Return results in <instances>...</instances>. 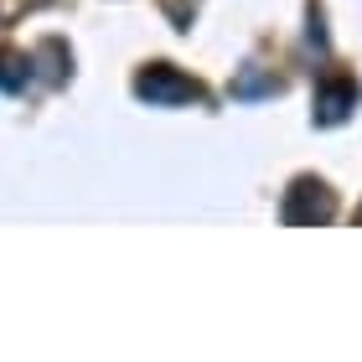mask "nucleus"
<instances>
[{
	"instance_id": "nucleus-1",
	"label": "nucleus",
	"mask_w": 362,
	"mask_h": 362,
	"mask_svg": "<svg viewBox=\"0 0 362 362\" xmlns=\"http://www.w3.org/2000/svg\"><path fill=\"white\" fill-rule=\"evenodd\" d=\"M135 93L145 98L151 109H176V104H202V88L192 83L181 68H166V62H156V68H145L135 78Z\"/></svg>"
},
{
	"instance_id": "nucleus-4",
	"label": "nucleus",
	"mask_w": 362,
	"mask_h": 362,
	"mask_svg": "<svg viewBox=\"0 0 362 362\" xmlns=\"http://www.w3.org/2000/svg\"><path fill=\"white\" fill-rule=\"evenodd\" d=\"M26 78H31V57L21 52H0V88H26Z\"/></svg>"
},
{
	"instance_id": "nucleus-2",
	"label": "nucleus",
	"mask_w": 362,
	"mask_h": 362,
	"mask_svg": "<svg viewBox=\"0 0 362 362\" xmlns=\"http://www.w3.org/2000/svg\"><path fill=\"white\" fill-rule=\"evenodd\" d=\"M332 212H337V202H332V192H326V181H316V176H300L295 187L285 192V223H332Z\"/></svg>"
},
{
	"instance_id": "nucleus-5",
	"label": "nucleus",
	"mask_w": 362,
	"mask_h": 362,
	"mask_svg": "<svg viewBox=\"0 0 362 362\" xmlns=\"http://www.w3.org/2000/svg\"><path fill=\"white\" fill-rule=\"evenodd\" d=\"M259 93H279V78H269V73H243V78H233V98H259Z\"/></svg>"
},
{
	"instance_id": "nucleus-3",
	"label": "nucleus",
	"mask_w": 362,
	"mask_h": 362,
	"mask_svg": "<svg viewBox=\"0 0 362 362\" xmlns=\"http://www.w3.org/2000/svg\"><path fill=\"white\" fill-rule=\"evenodd\" d=\"M352 109H357V88L352 83H341V78H337V83H321L316 88V124H341Z\"/></svg>"
},
{
	"instance_id": "nucleus-6",
	"label": "nucleus",
	"mask_w": 362,
	"mask_h": 362,
	"mask_svg": "<svg viewBox=\"0 0 362 362\" xmlns=\"http://www.w3.org/2000/svg\"><path fill=\"white\" fill-rule=\"evenodd\" d=\"M305 21H310V31H305V42L316 47V52H326V26H321V6H310V11H305Z\"/></svg>"
},
{
	"instance_id": "nucleus-7",
	"label": "nucleus",
	"mask_w": 362,
	"mask_h": 362,
	"mask_svg": "<svg viewBox=\"0 0 362 362\" xmlns=\"http://www.w3.org/2000/svg\"><path fill=\"white\" fill-rule=\"evenodd\" d=\"M357 223H362V207H357Z\"/></svg>"
}]
</instances>
